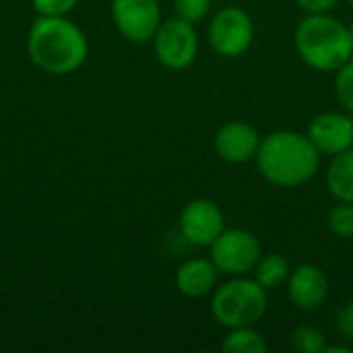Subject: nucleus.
Listing matches in <instances>:
<instances>
[{
    "label": "nucleus",
    "mask_w": 353,
    "mask_h": 353,
    "mask_svg": "<svg viewBox=\"0 0 353 353\" xmlns=\"http://www.w3.org/2000/svg\"><path fill=\"white\" fill-rule=\"evenodd\" d=\"M321 153L298 130H275L263 137L254 157L261 176L277 188H298L308 184L321 170Z\"/></svg>",
    "instance_id": "nucleus-1"
},
{
    "label": "nucleus",
    "mask_w": 353,
    "mask_h": 353,
    "mask_svg": "<svg viewBox=\"0 0 353 353\" xmlns=\"http://www.w3.org/2000/svg\"><path fill=\"white\" fill-rule=\"evenodd\" d=\"M29 60L48 74H70L89 54L85 33L66 17H39L27 35Z\"/></svg>",
    "instance_id": "nucleus-2"
},
{
    "label": "nucleus",
    "mask_w": 353,
    "mask_h": 353,
    "mask_svg": "<svg viewBox=\"0 0 353 353\" xmlns=\"http://www.w3.org/2000/svg\"><path fill=\"white\" fill-rule=\"evenodd\" d=\"M294 43L302 62L321 72H335L353 56L350 27L331 12L306 14L296 27Z\"/></svg>",
    "instance_id": "nucleus-3"
},
{
    "label": "nucleus",
    "mask_w": 353,
    "mask_h": 353,
    "mask_svg": "<svg viewBox=\"0 0 353 353\" xmlns=\"http://www.w3.org/2000/svg\"><path fill=\"white\" fill-rule=\"evenodd\" d=\"M211 296V314L223 329L254 327L269 308V292L248 275L228 279Z\"/></svg>",
    "instance_id": "nucleus-4"
},
{
    "label": "nucleus",
    "mask_w": 353,
    "mask_h": 353,
    "mask_svg": "<svg viewBox=\"0 0 353 353\" xmlns=\"http://www.w3.org/2000/svg\"><path fill=\"white\" fill-rule=\"evenodd\" d=\"M207 39L219 56L238 58L246 54L254 41V21L240 6H221L209 21Z\"/></svg>",
    "instance_id": "nucleus-5"
},
{
    "label": "nucleus",
    "mask_w": 353,
    "mask_h": 353,
    "mask_svg": "<svg viewBox=\"0 0 353 353\" xmlns=\"http://www.w3.org/2000/svg\"><path fill=\"white\" fill-rule=\"evenodd\" d=\"M211 248V261L219 269L221 275L238 277V275H250L263 256L261 240L242 228L223 230L221 236L209 246Z\"/></svg>",
    "instance_id": "nucleus-6"
},
{
    "label": "nucleus",
    "mask_w": 353,
    "mask_h": 353,
    "mask_svg": "<svg viewBox=\"0 0 353 353\" xmlns=\"http://www.w3.org/2000/svg\"><path fill=\"white\" fill-rule=\"evenodd\" d=\"M153 50L161 66L170 70L188 68L199 54V35L194 25L180 17L161 21L153 35Z\"/></svg>",
    "instance_id": "nucleus-7"
},
{
    "label": "nucleus",
    "mask_w": 353,
    "mask_h": 353,
    "mask_svg": "<svg viewBox=\"0 0 353 353\" xmlns=\"http://www.w3.org/2000/svg\"><path fill=\"white\" fill-rule=\"evenodd\" d=\"M180 236L199 248H209L225 230V217L219 205L209 199H194L188 201L178 217Z\"/></svg>",
    "instance_id": "nucleus-8"
},
{
    "label": "nucleus",
    "mask_w": 353,
    "mask_h": 353,
    "mask_svg": "<svg viewBox=\"0 0 353 353\" xmlns=\"http://www.w3.org/2000/svg\"><path fill=\"white\" fill-rule=\"evenodd\" d=\"M112 19L122 37L145 43L161 25V6L159 0H112Z\"/></svg>",
    "instance_id": "nucleus-9"
},
{
    "label": "nucleus",
    "mask_w": 353,
    "mask_h": 353,
    "mask_svg": "<svg viewBox=\"0 0 353 353\" xmlns=\"http://www.w3.org/2000/svg\"><path fill=\"white\" fill-rule=\"evenodd\" d=\"M261 141H263L261 132L250 122L230 120L215 132L213 147L221 161L232 165H242L256 157Z\"/></svg>",
    "instance_id": "nucleus-10"
},
{
    "label": "nucleus",
    "mask_w": 353,
    "mask_h": 353,
    "mask_svg": "<svg viewBox=\"0 0 353 353\" xmlns=\"http://www.w3.org/2000/svg\"><path fill=\"white\" fill-rule=\"evenodd\" d=\"M306 134L321 155L335 157L353 147V118L350 112H323L310 122Z\"/></svg>",
    "instance_id": "nucleus-11"
},
{
    "label": "nucleus",
    "mask_w": 353,
    "mask_h": 353,
    "mask_svg": "<svg viewBox=\"0 0 353 353\" xmlns=\"http://www.w3.org/2000/svg\"><path fill=\"white\" fill-rule=\"evenodd\" d=\"M285 285H288V296L292 304L304 312L319 310L327 302L329 290H331L327 273L319 265H312V263H304L292 269V275Z\"/></svg>",
    "instance_id": "nucleus-12"
},
{
    "label": "nucleus",
    "mask_w": 353,
    "mask_h": 353,
    "mask_svg": "<svg viewBox=\"0 0 353 353\" xmlns=\"http://www.w3.org/2000/svg\"><path fill=\"white\" fill-rule=\"evenodd\" d=\"M219 275L221 273L211 259L194 256V259L184 261L176 269L174 283L182 296L199 300L215 292V288L219 285Z\"/></svg>",
    "instance_id": "nucleus-13"
},
{
    "label": "nucleus",
    "mask_w": 353,
    "mask_h": 353,
    "mask_svg": "<svg viewBox=\"0 0 353 353\" xmlns=\"http://www.w3.org/2000/svg\"><path fill=\"white\" fill-rule=\"evenodd\" d=\"M325 184L335 201L353 203V147L331 157L325 172Z\"/></svg>",
    "instance_id": "nucleus-14"
},
{
    "label": "nucleus",
    "mask_w": 353,
    "mask_h": 353,
    "mask_svg": "<svg viewBox=\"0 0 353 353\" xmlns=\"http://www.w3.org/2000/svg\"><path fill=\"white\" fill-rule=\"evenodd\" d=\"M292 275V267L288 263V259L279 252H269V254H263L252 271V277L267 290V292H273V290H279L288 283Z\"/></svg>",
    "instance_id": "nucleus-15"
},
{
    "label": "nucleus",
    "mask_w": 353,
    "mask_h": 353,
    "mask_svg": "<svg viewBox=\"0 0 353 353\" xmlns=\"http://www.w3.org/2000/svg\"><path fill=\"white\" fill-rule=\"evenodd\" d=\"M221 350L225 353H267L269 345L254 327H238L228 329V335L221 341Z\"/></svg>",
    "instance_id": "nucleus-16"
},
{
    "label": "nucleus",
    "mask_w": 353,
    "mask_h": 353,
    "mask_svg": "<svg viewBox=\"0 0 353 353\" xmlns=\"http://www.w3.org/2000/svg\"><path fill=\"white\" fill-rule=\"evenodd\" d=\"M327 337L323 331L310 325H300L292 333V347L298 353H325Z\"/></svg>",
    "instance_id": "nucleus-17"
},
{
    "label": "nucleus",
    "mask_w": 353,
    "mask_h": 353,
    "mask_svg": "<svg viewBox=\"0 0 353 353\" xmlns=\"http://www.w3.org/2000/svg\"><path fill=\"white\" fill-rule=\"evenodd\" d=\"M329 232L337 238L352 240L353 238V203L337 201V205L327 215Z\"/></svg>",
    "instance_id": "nucleus-18"
},
{
    "label": "nucleus",
    "mask_w": 353,
    "mask_h": 353,
    "mask_svg": "<svg viewBox=\"0 0 353 353\" xmlns=\"http://www.w3.org/2000/svg\"><path fill=\"white\" fill-rule=\"evenodd\" d=\"M335 97L345 112L353 114V56L335 70Z\"/></svg>",
    "instance_id": "nucleus-19"
},
{
    "label": "nucleus",
    "mask_w": 353,
    "mask_h": 353,
    "mask_svg": "<svg viewBox=\"0 0 353 353\" xmlns=\"http://www.w3.org/2000/svg\"><path fill=\"white\" fill-rule=\"evenodd\" d=\"M176 17L196 25L211 12V0H174Z\"/></svg>",
    "instance_id": "nucleus-20"
},
{
    "label": "nucleus",
    "mask_w": 353,
    "mask_h": 353,
    "mask_svg": "<svg viewBox=\"0 0 353 353\" xmlns=\"http://www.w3.org/2000/svg\"><path fill=\"white\" fill-rule=\"evenodd\" d=\"M31 4L39 17H66L74 10L79 0H31Z\"/></svg>",
    "instance_id": "nucleus-21"
},
{
    "label": "nucleus",
    "mask_w": 353,
    "mask_h": 353,
    "mask_svg": "<svg viewBox=\"0 0 353 353\" xmlns=\"http://www.w3.org/2000/svg\"><path fill=\"white\" fill-rule=\"evenodd\" d=\"M337 329L339 333L353 343V302L345 304L337 314Z\"/></svg>",
    "instance_id": "nucleus-22"
},
{
    "label": "nucleus",
    "mask_w": 353,
    "mask_h": 353,
    "mask_svg": "<svg viewBox=\"0 0 353 353\" xmlns=\"http://www.w3.org/2000/svg\"><path fill=\"white\" fill-rule=\"evenodd\" d=\"M298 6L306 12V14H319V12H331L339 0H296Z\"/></svg>",
    "instance_id": "nucleus-23"
},
{
    "label": "nucleus",
    "mask_w": 353,
    "mask_h": 353,
    "mask_svg": "<svg viewBox=\"0 0 353 353\" xmlns=\"http://www.w3.org/2000/svg\"><path fill=\"white\" fill-rule=\"evenodd\" d=\"M325 353H352L350 345H327Z\"/></svg>",
    "instance_id": "nucleus-24"
},
{
    "label": "nucleus",
    "mask_w": 353,
    "mask_h": 353,
    "mask_svg": "<svg viewBox=\"0 0 353 353\" xmlns=\"http://www.w3.org/2000/svg\"><path fill=\"white\" fill-rule=\"evenodd\" d=\"M350 27V37H352V46H353V23L352 25H347Z\"/></svg>",
    "instance_id": "nucleus-25"
},
{
    "label": "nucleus",
    "mask_w": 353,
    "mask_h": 353,
    "mask_svg": "<svg viewBox=\"0 0 353 353\" xmlns=\"http://www.w3.org/2000/svg\"><path fill=\"white\" fill-rule=\"evenodd\" d=\"M347 2H350V4H352V6H353V0H347Z\"/></svg>",
    "instance_id": "nucleus-26"
}]
</instances>
